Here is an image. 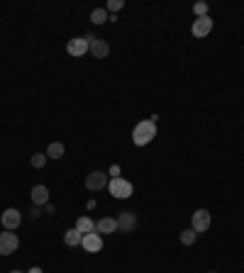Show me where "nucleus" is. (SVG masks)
<instances>
[{
  "instance_id": "nucleus-1",
  "label": "nucleus",
  "mask_w": 244,
  "mask_h": 273,
  "mask_svg": "<svg viewBox=\"0 0 244 273\" xmlns=\"http://www.w3.org/2000/svg\"><path fill=\"white\" fill-rule=\"evenodd\" d=\"M154 137H156V125L152 120L139 122V125L134 127V132H132V142L137 144V146H147Z\"/></svg>"
},
{
  "instance_id": "nucleus-2",
  "label": "nucleus",
  "mask_w": 244,
  "mask_h": 273,
  "mask_svg": "<svg viewBox=\"0 0 244 273\" xmlns=\"http://www.w3.org/2000/svg\"><path fill=\"white\" fill-rule=\"evenodd\" d=\"M108 190H110L112 197H117V200H127V197H132L134 186L130 183V181H125L122 176H112L110 183H108Z\"/></svg>"
},
{
  "instance_id": "nucleus-3",
  "label": "nucleus",
  "mask_w": 244,
  "mask_h": 273,
  "mask_svg": "<svg viewBox=\"0 0 244 273\" xmlns=\"http://www.w3.org/2000/svg\"><path fill=\"white\" fill-rule=\"evenodd\" d=\"M90 39H95V37H93V34H86V37H74V39H68L66 52L71 56H86L90 52Z\"/></svg>"
},
{
  "instance_id": "nucleus-4",
  "label": "nucleus",
  "mask_w": 244,
  "mask_h": 273,
  "mask_svg": "<svg viewBox=\"0 0 244 273\" xmlns=\"http://www.w3.org/2000/svg\"><path fill=\"white\" fill-rule=\"evenodd\" d=\"M0 222H3V227L8 232H15L20 225H22V212L15 208H8L3 215H0Z\"/></svg>"
},
{
  "instance_id": "nucleus-5",
  "label": "nucleus",
  "mask_w": 244,
  "mask_h": 273,
  "mask_svg": "<svg viewBox=\"0 0 244 273\" xmlns=\"http://www.w3.org/2000/svg\"><path fill=\"white\" fill-rule=\"evenodd\" d=\"M190 222H193V227H190V230L196 232V234H203V232L210 230V222H212V219H210V212H208V210H196Z\"/></svg>"
},
{
  "instance_id": "nucleus-6",
  "label": "nucleus",
  "mask_w": 244,
  "mask_h": 273,
  "mask_svg": "<svg viewBox=\"0 0 244 273\" xmlns=\"http://www.w3.org/2000/svg\"><path fill=\"white\" fill-rule=\"evenodd\" d=\"M190 32H193V37H198V39H203V37H208V34L212 32V17H210V15H203V17H196V22H193V27H190Z\"/></svg>"
},
{
  "instance_id": "nucleus-7",
  "label": "nucleus",
  "mask_w": 244,
  "mask_h": 273,
  "mask_svg": "<svg viewBox=\"0 0 244 273\" xmlns=\"http://www.w3.org/2000/svg\"><path fill=\"white\" fill-rule=\"evenodd\" d=\"M20 246V239H17V234H12V232H3L0 234V254L3 256H10V254H15V249Z\"/></svg>"
},
{
  "instance_id": "nucleus-8",
  "label": "nucleus",
  "mask_w": 244,
  "mask_h": 273,
  "mask_svg": "<svg viewBox=\"0 0 244 273\" xmlns=\"http://www.w3.org/2000/svg\"><path fill=\"white\" fill-rule=\"evenodd\" d=\"M108 173L105 171H93V173L86 176V188L88 190H103V188H108Z\"/></svg>"
},
{
  "instance_id": "nucleus-9",
  "label": "nucleus",
  "mask_w": 244,
  "mask_h": 273,
  "mask_svg": "<svg viewBox=\"0 0 244 273\" xmlns=\"http://www.w3.org/2000/svg\"><path fill=\"white\" fill-rule=\"evenodd\" d=\"M81 246L86 249L88 254H98L103 249V237H100L98 232H90V234H83V239H81Z\"/></svg>"
},
{
  "instance_id": "nucleus-10",
  "label": "nucleus",
  "mask_w": 244,
  "mask_h": 273,
  "mask_svg": "<svg viewBox=\"0 0 244 273\" xmlns=\"http://www.w3.org/2000/svg\"><path fill=\"white\" fill-rule=\"evenodd\" d=\"M117 230H122V234H132V232L137 230V217H134L132 212H120Z\"/></svg>"
},
{
  "instance_id": "nucleus-11",
  "label": "nucleus",
  "mask_w": 244,
  "mask_h": 273,
  "mask_svg": "<svg viewBox=\"0 0 244 273\" xmlns=\"http://www.w3.org/2000/svg\"><path fill=\"white\" fill-rule=\"evenodd\" d=\"M95 232H98V234H112V232H117V217H103L100 222H95Z\"/></svg>"
},
{
  "instance_id": "nucleus-12",
  "label": "nucleus",
  "mask_w": 244,
  "mask_h": 273,
  "mask_svg": "<svg viewBox=\"0 0 244 273\" xmlns=\"http://www.w3.org/2000/svg\"><path fill=\"white\" fill-rule=\"evenodd\" d=\"M32 203L34 205H39V208H44L46 203H49V188L46 186H34L32 188Z\"/></svg>"
},
{
  "instance_id": "nucleus-13",
  "label": "nucleus",
  "mask_w": 244,
  "mask_h": 273,
  "mask_svg": "<svg viewBox=\"0 0 244 273\" xmlns=\"http://www.w3.org/2000/svg\"><path fill=\"white\" fill-rule=\"evenodd\" d=\"M90 54L95 56V59H105V56L110 54V46L103 39H90Z\"/></svg>"
},
{
  "instance_id": "nucleus-14",
  "label": "nucleus",
  "mask_w": 244,
  "mask_h": 273,
  "mask_svg": "<svg viewBox=\"0 0 244 273\" xmlns=\"http://www.w3.org/2000/svg\"><path fill=\"white\" fill-rule=\"evenodd\" d=\"M76 230L81 232V234H90V232H95V222L83 215V217H78V219H76Z\"/></svg>"
},
{
  "instance_id": "nucleus-15",
  "label": "nucleus",
  "mask_w": 244,
  "mask_h": 273,
  "mask_svg": "<svg viewBox=\"0 0 244 273\" xmlns=\"http://www.w3.org/2000/svg\"><path fill=\"white\" fill-rule=\"evenodd\" d=\"M81 239H83V234H81L76 227L64 234V244H66V246H81Z\"/></svg>"
},
{
  "instance_id": "nucleus-16",
  "label": "nucleus",
  "mask_w": 244,
  "mask_h": 273,
  "mask_svg": "<svg viewBox=\"0 0 244 273\" xmlns=\"http://www.w3.org/2000/svg\"><path fill=\"white\" fill-rule=\"evenodd\" d=\"M64 154H66V146L61 142H52L46 146V156H49V159H61Z\"/></svg>"
},
{
  "instance_id": "nucleus-17",
  "label": "nucleus",
  "mask_w": 244,
  "mask_h": 273,
  "mask_svg": "<svg viewBox=\"0 0 244 273\" xmlns=\"http://www.w3.org/2000/svg\"><path fill=\"white\" fill-rule=\"evenodd\" d=\"M90 22L93 24H103V22H110V15L105 8H95V10L90 12Z\"/></svg>"
},
{
  "instance_id": "nucleus-18",
  "label": "nucleus",
  "mask_w": 244,
  "mask_h": 273,
  "mask_svg": "<svg viewBox=\"0 0 244 273\" xmlns=\"http://www.w3.org/2000/svg\"><path fill=\"white\" fill-rule=\"evenodd\" d=\"M196 239H198V234H196L193 230L181 232V244H183V246H193V244H196Z\"/></svg>"
},
{
  "instance_id": "nucleus-19",
  "label": "nucleus",
  "mask_w": 244,
  "mask_h": 273,
  "mask_svg": "<svg viewBox=\"0 0 244 273\" xmlns=\"http://www.w3.org/2000/svg\"><path fill=\"white\" fill-rule=\"evenodd\" d=\"M46 161H49V156H46V154H42V152L32 156V166H34V168H44Z\"/></svg>"
},
{
  "instance_id": "nucleus-20",
  "label": "nucleus",
  "mask_w": 244,
  "mask_h": 273,
  "mask_svg": "<svg viewBox=\"0 0 244 273\" xmlns=\"http://www.w3.org/2000/svg\"><path fill=\"white\" fill-rule=\"evenodd\" d=\"M193 12H196V17L208 15V3H196V5H193Z\"/></svg>"
},
{
  "instance_id": "nucleus-21",
  "label": "nucleus",
  "mask_w": 244,
  "mask_h": 273,
  "mask_svg": "<svg viewBox=\"0 0 244 273\" xmlns=\"http://www.w3.org/2000/svg\"><path fill=\"white\" fill-rule=\"evenodd\" d=\"M122 8H125V3H122V0H110V3H108V8H105V10H110V12H117V10H122Z\"/></svg>"
},
{
  "instance_id": "nucleus-22",
  "label": "nucleus",
  "mask_w": 244,
  "mask_h": 273,
  "mask_svg": "<svg viewBox=\"0 0 244 273\" xmlns=\"http://www.w3.org/2000/svg\"><path fill=\"white\" fill-rule=\"evenodd\" d=\"M39 215H42V208H39V205H34V208H32V212H30V217H34V219H37V217H39Z\"/></svg>"
},
{
  "instance_id": "nucleus-23",
  "label": "nucleus",
  "mask_w": 244,
  "mask_h": 273,
  "mask_svg": "<svg viewBox=\"0 0 244 273\" xmlns=\"http://www.w3.org/2000/svg\"><path fill=\"white\" fill-rule=\"evenodd\" d=\"M44 212H46V215H52V212H54V205H52V203H46V205H44Z\"/></svg>"
},
{
  "instance_id": "nucleus-24",
  "label": "nucleus",
  "mask_w": 244,
  "mask_h": 273,
  "mask_svg": "<svg viewBox=\"0 0 244 273\" xmlns=\"http://www.w3.org/2000/svg\"><path fill=\"white\" fill-rule=\"evenodd\" d=\"M27 273H44V271H42L39 266H32V268H30V271H27Z\"/></svg>"
},
{
  "instance_id": "nucleus-25",
  "label": "nucleus",
  "mask_w": 244,
  "mask_h": 273,
  "mask_svg": "<svg viewBox=\"0 0 244 273\" xmlns=\"http://www.w3.org/2000/svg\"><path fill=\"white\" fill-rule=\"evenodd\" d=\"M10 273H25V271H17V268H15V271H10Z\"/></svg>"
}]
</instances>
